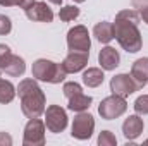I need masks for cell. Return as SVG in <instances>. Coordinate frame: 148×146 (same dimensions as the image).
<instances>
[{
	"mask_svg": "<svg viewBox=\"0 0 148 146\" xmlns=\"http://www.w3.org/2000/svg\"><path fill=\"white\" fill-rule=\"evenodd\" d=\"M140 12L133 9L121 10L114 21V38L127 53H136L143 46L141 33L138 29L140 24Z\"/></svg>",
	"mask_w": 148,
	"mask_h": 146,
	"instance_id": "obj_1",
	"label": "cell"
},
{
	"mask_svg": "<svg viewBox=\"0 0 148 146\" xmlns=\"http://www.w3.org/2000/svg\"><path fill=\"white\" fill-rule=\"evenodd\" d=\"M17 95L21 98V110L28 119H36L45 113V93L38 86L36 79H23L17 86Z\"/></svg>",
	"mask_w": 148,
	"mask_h": 146,
	"instance_id": "obj_2",
	"label": "cell"
},
{
	"mask_svg": "<svg viewBox=\"0 0 148 146\" xmlns=\"http://www.w3.org/2000/svg\"><path fill=\"white\" fill-rule=\"evenodd\" d=\"M31 76L36 81L59 84L66 79L67 72L64 71L62 64H57V62H52V60H47V59H38L31 67Z\"/></svg>",
	"mask_w": 148,
	"mask_h": 146,
	"instance_id": "obj_3",
	"label": "cell"
},
{
	"mask_svg": "<svg viewBox=\"0 0 148 146\" xmlns=\"http://www.w3.org/2000/svg\"><path fill=\"white\" fill-rule=\"evenodd\" d=\"M126 110H127L126 98L119 96V95H110V96L103 98L98 105V113L105 120H112V119L121 117L122 113H126Z\"/></svg>",
	"mask_w": 148,
	"mask_h": 146,
	"instance_id": "obj_4",
	"label": "cell"
},
{
	"mask_svg": "<svg viewBox=\"0 0 148 146\" xmlns=\"http://www.w3.org/2000/svg\"><path fill=\"white\" fill-rule=\"evenodd\" d=\"M95 131V119L93 115L86 113V112H77V115L73 120V127H71V136L79 139V141H86L91 138Z\"/></svg>",
	"mask_w": 148,
	"mask_h": 146,
	"instance_id": "obj_5",
	"label": "cell"
},
{
	"mask_svg": "<svg viewBox=\"0 0 148 146\" xmlns=\"http://www.w3.org/2000/svg\"><path fill=\"white\" fill-rule=\"evenodd\" d=\"M45 127L53 134H59L67 127V113L60 105H48L45 108Z\"/></svg>",
	"mask_w": 148,
	"mask_h": 146,
	"instance_id": "obj_6",
	"label": "cell"
},
{
	"mask_svg": "<svg viewBox=\"0 0 148 146\" xmlns=\"http://www.w3.org/2000/svg\"><path fill=\"white\" fill-rule=\"evenodd\" d=\"M24 146H43L45 145V122L40 119H29L24 127L23 136Z\"/></svg>",
	"mask_w": 148,
	"mask_h": 146,
	"instance_id": "obj_7",
	"label": "cell"
},
{
	"mask_svg": "<svg viewBox=\"0 0 148 146\" xmlns=\"http://www.w3.org/2000/svg\"><path fill=\"white\" fill-rule=\"evenodd\" d=\"M67 46L71 52H90L91 40H90L88 29L81 24L71 28L67 33Z\"/></svg>",
	"mask_w": 148,
	"mask_h": 146,
	"instance_id": "obj_8",
	"label": "cell"
},
{
	"mask_svg": "<svg viewBox=\"0 0 148 146\" xmlns=\"http://www.w3.org/2000/svg\"><path fill=\"white\" fill-rule=\"evenodd\" d=\"M140 86L136 84V81L133 79L131 74H117L110 79V91L112 95H119L127 98L129 95H133L134 91H138Z\"/></svg>",
	"mask_w": 148,
	"mask_h": 146,
	"instance_id": "obj_9",
	"label": "cell"
},
{
	"mask_svg": "<svg viewBox=\"0 0 148 146\" xmlns=\"http://www.w3.org/2000/svg\"><path fill=\"white\" fill-rule=\"evenodd\" d=\"M24 12L29 21H38V23H52L53 21V12L47 5V2H33L28 9H24Z\"/></svg>",
	"mask_w": 148,
	"mask_h": 146,
	"instance_id": "obj_10",
	"label": "cell"
},
{
	"mask_svg": "<svg viewBox=\"0 0 148 146\" xmlns=\"http://www.w3.org/2000/svg\"><path fill=\"white\" fill-rule=\"evenodd\" d=\"M88 55L90 52H69L67 57L62 60V67L67 74H74L83 71L88 65Z\"/></svg>",
	"mask_w": 148,
	"mask_h": 146,
	"instance_id": "obj_11",
	"label": "cell"
},
{
	"mask_svg": "<svg viewBox=\"0 0 148 146\" xmlns=\"http://www.w3.org/2000/svg\"><path fill=\"white\" fill-rule=\"evenodd\" d=\"M143 127H145L143 119H141L138 113H136V115H129V117L124 120V124H122V134H124V138H126L127 141H134L136 138L141 136Z\"/></svg>",
	"mask_w": 148,
	"mask_h": 146,
	"instance_id": "obj_12",
	"label": "cell"
},
{
	"mask_svg": "<svg viewBox=\"0 0 148 146\" xmlns=\"http://www.w3.org/2000/svg\"><path fill=\"white\" fill-rule=\"evenodd\" d=\"M0 69H2V72L17 77V76H23L24 74V71H26V62H24L23 57L14 55V53H9L5 57V60L0 64Z\"/></svg>",
	"mask_w": 148,
	"mask_h": 146,
	"instance_id": "obj_13",
	"label": "cell"
},
{
	"mask_svg": "<svg viewBox=\"0 0 148 146\" xmlns=\"http://www.w3.org/2000/svg\"><path fill=\"white\" fill-rule=\"evenodd\" d=\"M119 62H121V55H119V52L115 48L105 46V48L100 50V53H98V64H100V67L103 71H114L119 65Z\"/></svg>",
	"mask_w": 148,
	"mask_h": 146,
	"instance_id": "obj_14",
	"label": "cell"
},
{
	"mask_svg": "<svg viewBox=\"0 0 148 146\" xmlns=\"http://www.w3.org/2000/svg\"><path fill=\"white\" fill-rule=\"evenodd\" d=\"M131 76L136 81V84L140 86V89L148 83V57L138 59L136 62H133L131 65Z\"/></svg>",
	"mask_w": 148,
	"mask_h": 146,
	"instance_id": "obj_15",
	"label": "cell"
},
{
	"mask_svg": "<svg viewBox=\"0 0 148 146\" xmlns=\"http://www.w3.org/2000/svg\"><path fill=\"white\" fill-rule=\"evenodd\" d=\"M103 77L105 76H103V71L100 67H88L83 72V83L88 88H98L103 83Z\"/></svg>",
	"mask_w": 148,
	"mask_h": 146,
	"instance_id": "obj_16",
	"label": "cell"
},
{
	"mask_svg": "<svg viewBox=\"0 0 148 146\" xmlns=\"http://www.w3.org/2000/svg\"><path fill=\"white\" fill-rule=\"evenodd\" d=\"M93 36L97 38L100 43H109L114 40V24L107 23V21H102L98 23L95 28H93Z\"/></svg>",
	"mask_w": 148,
	"mask_h": 146,
	"instance_id": "obj_17",
	"label": "cell"
},
{
	"mask_svg": "<svg viewBox=\"0 0 148 146\" xmlns=\"http://www.w3.org/2000/svg\"><path fill=\"white\" fill-rule=\"evenodd\" d=\"M91 96H88V95H84V93H79V95H74L69 98V105H67V108L73 110V112H86V110L90 108V105H91Z\"/></svg>",
	"mask_w": 148,
	"mask_h": 146,
	"instance_id": "obj_18",
	"label": "cell"
},
{
	"mask_svg": "<svg viewBox=\"0 0 148 146\" xmlns=\"http://www.w3.org/2000/svg\"><path fill=\"white\" fill-rule=\"evenodd\" d=\"M17 89L14 88V84L10 81H5L0 77V103H10L16 96Z\"/></svg>",
	"mask_w": 148,
	"mask_h": 146,
	"instance_id": "obj_19",
	"label": "cell"
},
{
	"mask_svg": "<svg viewBox=\"0 0 148 146\" xmlns=\"http://www.w3.org/2000/svg\"><path fill=\"white\" fill-rule=\"evenodd\" d=\"M77 16H79V9H77L76 5H66V7H62V9L59 10V17H60L62 21H66V23L74 21Z\"/></svg>",
	"mask_w": 148,
	"mask_h": 146,
	"instance_id": "obj_20",
	"label": "cell"
},
{
	"mask_svg": "<svg viewBox=\"0 0 148 146\" xmlns=\"http://www.w3.org/2000/svg\"><path fill=\"white\" fill-rule=\"evenodd\" d=\"M134 112L138 115H148V95H141L134 102Z\"/></svg>",
	"mask_w": 148,
	"mask_h": 146,
	"instance_id": "obj_21",
	"label": "cell"
},
{
	"mask_svg": "<svg viewBox=\"0 0 148 146\" xmlns=\"http://www.w3.org/2000/svg\"><path fill=\"white\" fill-rule=\"evenodd\" d=\"M62 91H64L66 98L69 100V98H71V96H74V95H79V93H83V88H81V86H79L77 83L71 81V83H66V84H64Z\"/></svg>",
	"mask_w": 148,
	"mask_h": 146,
	"instance_id": "obj_22",
	"label": "cell"
},
{
	"mask_svg": "<svg viewBox=\"0 0 148 146\" xmlns=\"http://www.w3.org/2000/svg\"><path fill=\"white\" fill-rule=\"evenodd\" d=\"M98 145L100 146H115L117 145V139H115V136L112 134L110 131H102L100 136H98Z\"/></svg>",
	"mask_w": 148,
	"mask_h": 146,
	"instance_id": "obj_23",
	"label": "cell"
},
{
	"mask_svg": "<svg viewBox=\"0 0 148 146\" xmlns=\"http://www.w3.org/2000/svg\"><path fill=\"white\" fill-rule=\"evenodd\" d=\"M10 29H12V23H10V19H9L7 16L0 14V35H9Z\"/></svg>",
	"mask_w": 148,
	"mask_h": 146,
	"instance_id": "obj_24",
	"label": "cell"
},
{
	"mask_svg": "<svg viewBox=\"0 0 148 146\" xmlns=\"http://www.w3.org/2000/svg\"><path fill=\"white\" fill-rule=\"evenodd\" d=\"M9 53H12L10 52V48L7 46V45H3V43H0V64L5 60V57L9 55Z\"/></svg>",
	"mask_w": 148,
	"mask_h": 146,
	"instance_id": "obj_25",
	"label": "cell"
},
{
	"mask_svg": "<svg viewBox=\"0 0 148 146\" xmlns=\"http://www.w3.org/2000/svg\"><path fill=\"white\" fill-rule=\"evenodd\" d=\"M0 145L10 146V145H12V138H10L7 132H0Z\"/></svg>",
	"mask_w": 148,
	"mask_h": 146,
	"instance_id": "obj_26",
	"label": "cell"
},
{
	"mask_svg": "<svg viewBox=\"0 0 148 146\" xmlns=\"http://www.w3.org/2000/svg\"><path fill=\"white\" fill-rule=\"evenodd\" d=\"M140 17H141V19L148 24V5H145V7H141V9H140Z\"/></svg>",
	"mask_w": 148,
	"mask_h": 146,
	"instance_id": "obj_27",
	"label": "cell"
},
{
	"mask_svg": "<svg viewBox=\"0 0 148 146\" xmlns=\"http://www.w3.org/2000/svg\"><path fill=\"white\" fill-rule=\"evenodd\" d=\"M2 7H12V5H19V0H0Z\"/></svg>",
	"mask_w": 148,
	"mask_h": 146,
	"instance_id": "obj_28",
	"label": "cell"
},
{
	"mask_svg": "<svg viewBox=\"0 0 148 146\" xmlns=\"http://www.w3.org/2000/svg\"><path fill=\"white\" fill-rule=\"evenodd\" d=\"M33 2H35V0H19V7H21V9H28Z\"/></svg>",
	"mask_w": 148,
	"mask_h": 146,
	"instance_id": "obj_29",
	"label": "cell"
},
{
	"mask_svg": "<svg viewBox=\"0 0 148 146\" xmlns=\"http://www.w3.org/2000/svg\"><path fill=\"white\" fill-rule=\"evenodd\" d=\"M50 2L55 3V5H60V3H62V0H50Z\"/></svg>",
	"mask_w": 148,
	"mask_h": 146,
	"instance_id": "obj_30",
	"label": "cell"
},
{
	"mask_svg": "<svg viewBox=\"0 0 148 146\" xmlns=\"http://www.w3.org/2000/svg\"><path fill=\"white\" fill-rule=\"evenodd\" d=\"M74 2H77V3H81V2H86V0H74Z\"/></svg>",
	"mask_w": 148,
	"mask_h": 146,
	"instance_id": "obj_31",
	"label": "cell"
},
{
	"mask_svg": "<svg viewBox=\"0 0 148 146\" xmlns=\"http://www.w3.org/2000/svg\"><path fill=\"white\" fill-rule=\"evenodd\" d=\"M145 145H148V139H147V141H145Z\"/></svg>",
	"mask_w": 148,
	"mask_h": 146,
	"instance_id": "obj_32",
	"label": "cell"
},
{
	"mask_svg": "<svg viewBox=\"0 0 148 146\" xmlns=\"http://www.w3.org/2000/svg\"><path fill=\"white\" fill-rule=\"evenodd\" d=\"M0 72H2V69H0Z\"/></svg>",
	"mask_w": 148,
	"mask_h": 146,
	"instance_id": "obj_33",
	"label": "cell"
}]
</instances>
